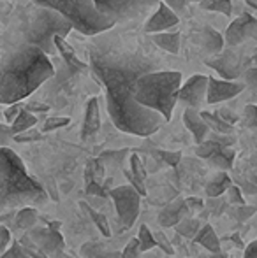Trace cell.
Wrapping results in <instances>:
<instances>
[{
    "label": "cell",
    "instance_id": "1",
    "mask_svg": "<svg viewBox=\"0 0 257 258\" xmlns=\"http://www.w3.org/2000/svg\"><path fill=\"white\" fill-rule=\"evenodd\" d=\"M90 69L106 92L108 114L113 125L125 134L148 137L166 121L157 111L136 100V81L143 74L157 71L159 63L141 48L97 42L88 48Z\"/></svg>",
    "mask_w": 257,
    "mask_h": 258
},
{
    "label": "cell",
    "instance_id": "2",
    "mask_svg": "<svg viewBox=\"0 0 257 258\" xmlns=\"http://www.w3.org/2000/svg\"><path fill=\"white\" fill-rule=\"evenodd\" d=\"M55 74V65L37 46H7L0 53V104L21 102Z\"/></svg>",
    "mask_w": 257,
    "mask_h": 258
},
{
    "label": "cell",
    "instance_id": "3",
    "mask_svg": "<svg viewBox=\"0 0 257 258\" xmlns=\"http://www.w3.org/2000/svg\"><path fill=\"white\" fill-rule=\"evenodd\" d=\"M48 194L27 172L23 160L11 148H0V213L25 206H44Z\"/></svg>",
    "mask_w": 257,
    "mask_h": 258
},
{
    "label": "cell",
    "instance_id": "4",
    "mask_svg": "<svg viewBox=\"0 0 257 258\" xmlns=\"http://www.w3.org/2000/svg\"><path fill=\"white\" fill-rule=\"evenodd\" d=\"M180 86H182V72L157 69L137 78L134 97L141 105L157 111L166 121H169L175 105L178 104Z\"/></svg>",
    "mask_w": 257,
    "mask_h": 258
},
{
    "label": "cell",
    "instance_id": "5",
    "mask_svg": "<svg viewBox=\"0 0 257 258\" xmlns=\"http://www.w3.org/2000/svg\"><path fill=\"white\" fill-rule=\"evenodd\" d=\"M72 30H74L72 23L59 11L52 9V7L35 6V9L30 13L27 25L21 30V39L18 44L37 46L48 56H53V54H57L55 35L67 37Z\"/></svg>",
    "mask_w": 257,
    "mask_h": 258
},
{
    "label": "cell",
    "instance_id": "6",
    "mask_svg": "<svg viewBox=\"0 0 257 258\" xmlns=\"http://www.w3.org/2000/svg\"><path fill=\"white\" fill-rule=\"evenodd\" d=\"M32 2L35 6L52 7L59 11L83 35L104 34L117 25L111 18L97 11L93 0H32Z\"/></svg>",
    "mask_w": 257,
    "mask_h": 258
},
{
    "label": "cell",
    "instance_id": "7",
    "mask_svg": "<svg viewBox=\"0 0 257 258\" xmlns=\"http://www.w3.org/2000/svg\"><path fill=\"white\" fill-rule=\"evenodd\" d=\"M204 63L213 69L222 79L236 81L250 67L252 56H245L243 51H236V46H229V49H222L220 53L206 58Z\"/></svg>",
    "mask_w": 257,
    "mask_h": 258
},
{
    "label": "cell",
    "instance_id": "8",
    "mask_svg": "<svg viewBox=\"0 0 257 258\" xmlns=\"http://www.w3.org/2000/svg\"><path fill=\"white\" fill-rule=\"evenodd\" d=\"M159 2L161 0H93L97 11L111 18L115 23L136 20L151 7H157Z\"/></svg>",
    "mask_w": 257,
    "mask_h": 258
},
{
    "label": "cell",
    "instance_id": "9",
    "mask_svg": "<svg viewBox=\"0 0 257 258\" xmlns=\"http://www.w3.org/2000/svg\"><path fill=\"white\" fill-rule=\"evenodd\" d=\"M110 197L113 199L122 225L124 227H132L136 223L137 216H139V209H141L139 191L132 184H124V186L113 188L110 191Z\"/></svg>",
    "mask_w": 257,
    "mask_h": 258
},
{
    "label": "cell",
    "instance_id": "10",
    "mask_svg": "<svg viewBox=\"0 0 257 258\" xmlns=\"http://www.w3.org/2000/svg\"><path fill=\"white\" fill-rule=\"evenodd\" d=\"M59 228H60L59 221H52V223H48V227L30 228V234L28 235L41 248V251L46 256H53V255H59L64 249V237L59 232Z\"/></svg>",
    "mask_w": 257,
    "mask_h": 258
},
{
    "label": "cell",
    "instance_id": "11",
    "mask_svg": "<svg viewBox=\"0 0 257 258\" xmlns=\"http://www.w3.org/2000/svg\"><path fill=\"white\" fill-rule=\"evenodd\" d=\"M206 92H208V76H202V74L190 76L180 86L178 102H182L185 107L201 109V105L206 102Z\"/></svg>",
    "mask_w": 257,
    "mask_h": 258
},
{
    "label": "cell",
    "instance_id": "12",
    "mask_svg": "<svg viewBox=\"0 0 257 258\" xmlns=\"http://www.w3.org/2000/svg\"><path fill=\"white\" fill-rule=\"evenodd\" d=\"M257 35V18L252 14L245 13L241 16H238L236 20L231 21V25L227 27L224 41L227 46H241L245 41L255 37Z\"/></svg>",
    "mask_w": 257,
    "mask_h": 258
},
{
    "label": "cell",
    "instance_id": "13",
    "mask_svg": "<svg viewBox=\"0 0 257 258\" xmlns=\"http://www.w3.org/2000/svg\"><path fill=\"white\" fill-rule=\"evenodd\" d=\"M245 90L243 83L229 81V79H217L208 78V92H206V102L208 104H220L226 100L234 99Z\"/></svg>",
    "mask_w": 257,
    "mask_h": 258
},
{
    "label": "cell",
    "instance_id": "14",
    "mask_svg": "<svg viewBox=\"0 0 257 258\" xmlns=\"http://www.w3.org/2000/svg\"><path fill=\"white\" fill-rule=\"evenodd\" d=\"M178 23H180L178 13H175L166 2H159L155 13L144 23V32L146 34H157V32L169 30V28L176 27Z\"/></svg>",
    "mask_w": 257,
    "mask_h": 258
},
{
    "label": "cell",
    "instance_id": "15",
    "mask_svg": "<svg viewBox=\"0 0 257 258\" xmlns=\"http://www.w3.org/2000/svg\"><path fill=\"white\" fill-rule=\"evenodd\" d=\"M100 128V109H99V99L92 97L86 102L85 109V118H83V126H81V139L86 141L90 137H93Z\"/></svg>",
    "mask_w": 257,
    "mask_h": 258
},
{
    "label": "cell",
    "instance_id": "16",
    "mask_svg": "<svg viewBox=\"0 0 257 258\" xmlns=\"http://www.w3.org/2000/svg\"><path fill=\"white\" fill-rule=\"evenodd\" d=\"M183 123H185V126L189 128V132L194 136V141L197 144L202 143V141L208 137L210 128H208V125H206L204 119H202L199 109L185 107V111H183Z\"/></svg>",
    "mask_w": 257,
    "mask_h": 258
},
{
    "label": "cell",
    "instance_id": "17",
    "mask_svg": "<svg viewBox=\"0 0 257 258\" xmlns=\"http://www.w3.org/2000/svg\"><path fill=\"white\" fill-rule=\"evenodd\" d=\"M55 48H57V53L62 56L64 63L69 65L71 69L79 71V72L88 69V65H86L83 60H79V56L76 54L74 49H72V46L65 41V37H62V35H55Z\"/></svg>",
    "mask_w": 257,
    "mask_h": 258
},
{
    "label": "cell",
    "instance_id": "18",
    "mask_svg": "<svg viewBox=\"0 0 257 258\" xmlns=\"http://www.w3.org/2000/svg\"><path fill=\"white\" fill-rule=\"evenodd\" d=\"M201 46L206 53L212 56V54H217L224 49L226 46V41H224V35L219 34L215 28L212 27H202L201 30Z\"/></svg>",
    "mask_w": 257,
    "mask_h": 258
},
{
    "label": "cell",
    "instance_id": "19",
    "mask_svg": "<svg viewBox=\"0 0 257 258\" xmlns=\"http://www.w3.org/2000/svg\"><path fill=\"white\" fill-rule=\"evenodd\" d=\"M153 35V42H155V46L157 48H161V49H164V51H168V53H173V54H176L180 51V39H182V34H180L178 30H175V32H157V34H151Z\"/></svg>",
    "mask_w": 257,
    "mask_h": 258
},
{
    "label": "cell",
    "instance_id": "20",
    "mask_svg": "<svg viewBox=\"0 0 257 258\" xmlns=\"http://www.w3.org/2000/svg\"><path fill=\"white\" fill-rule=\"evenodd\" d=\"M189 206H185V202H178V204L168 206L164 211L161 213L159 220H161L162 227H175L178 221H182L183 218H187V213H189Z\"/></svg>",
    "mask_w": 257,
    "mask_h": 258
},
{
    "label": "cell",
    "instance_id": "21",
    "mask_svg": "<svg viewBox=\"0 0 257 258\" xmlns=\"http://www.w3.org/2000/svg\"><path fill=\"white\" fill-rule=\"evenodd\" d=\"M192 239L197 244H201L202 248L208 249V251H212V253L220 251V239H219V235H217V232L213 230L212 225H204L202 228H199L197 234H195Z\"/></svg>",
    "mask_w": 257,
    "mask_h": 258
},
{
    "label": "cell",
    "instance_id": "22",
    "mask_svg": "<svg viewBox=\"0 0 257 258\" xmlns=\"http://www.w3.org/2000/svg\"><path fill=\"white\" fill-rule=\"evenodd\" d=\"M37 220H39V213H37V209L32 206L20 207L18 213L14 214V225H16V228H20V230H30V228H34Z\"/></svg>",
    "mask_w": 257,
    "mask_h": 258
},
{
    "label": "cell",
    "instance_id": "23",
    "mask_svg": "<svg viewBox=\"0 0 257 258\" xmlns=\"http://www.w3.org/2000/svg\"><path fill=\"white\" fill-rule=\"evenodd\" d=\"M83 258H122V253L110 249L108 246L97 244V242H88L81 248Z\"/></svg>",
    "mask_w": 257,
    "mask_h": 258
},
{
    "label": "cell",
    "instance_id": "24",
    "mask_svg": "<svg viewBox=\"0 0 257 258\" xmlns=\"http://www.w3.org/2000/svg\"><path fill=\"white\" fill-rule=\"evenodd\" d=\"M231 184L233 183H231V177L227 176V172L226 170H220V172L206 184V195H208V197H219V195H222Z\"/></svg>",
    "mask_w": 257,
    "mask_h": 258
},
{
    "label": "cell",
    "instance_id": "25",
    "mask_svg": "<svg viewBox=\"0 0 257 258\" xmlns=\"http://www.w3.org/2000/svg\"><path fill=\"white\" fill-rule=\"evenodd\" d=\"M35 123H37V118H35L30 111H27V109L23 107L20 111V114L13 119V123H11V128H13V134L16 136V134L25 132V130L35 126Z\"/></svg>",
    "mask_w": 257,
    "mask_h": 258
},
{
    "label": "cell",
    "instance_id": "26",
    "mask_svg": "<svg viewBox=\"0 0 257 258\" xmlns=\"http://www.w3.org/2000/svg\"><path fill=\"white\" fill-rule=\"evenodd\" d=\"M202 119L206 121L208 128L215 130L217 134H231L233 132V125H229L227 121H224L219 116V112H208V111H201Z\"/></svg>",
    "mask_w": 257,
    "mask_h": 258
},
{
    "label": "cell",
    "instance_id": "27",
    "mask_svg": "<svg viewBox=\"0 0 257 258\" xmlns=\"http://www.w3.org/2000/svg\"><path fill=\"white\" fill-rule=\"evenodd\" d=\"M79 206H81L83 211H85V213L88 214L90 220H92L93 223H95V227L100 230V234H102L104 237H110V235H111V228H110V223H108L106 216H104V214H100V213H97L95 209H92V207L86 204V202H81Z\"/></svg>",
    "mask_w": 257,
    "mask_h": 258
},
{
    "label": "cell",
    "instance_id": "28",
    "mask_svg": "<svg viewBox=\"0 0 257 258\" xmlns=\"http://www.w3.org/2000/svg\"><path fill=\"white\" fill-rule=\"evenodd\" d=\"M104 172H106V170H104V165L99 158L90 160L88 165H86V170H85L86 181H88V183H92V181H95V183H102Z\"/></svg>",
    "mask_w": 257,
    "mask_h": 258
},
{
    "label": "cell",
    "instance_id": "29",
    "mask_svg": "<svg viewBox=\"0 0 257 258\" xmlns=\"http://www.w3.org/2000/svg\"><path fill=\"white\" fill-rule=\"evenodd\" d=\"M243 85L245 88L248 90V93H250V100L252 102H257V65H250V67L247 69V71L243 72Z\"/></svg>",
    "mask_w": 257,
    "mask_h": 258
},
{
    "label": "cell",
    "instance_id": "30",
    "mask_svg": "<svg viewBox=\"0 0 257 258\" xmlns=\"http://www.w3.org/2000/svg\"><path fill=\"white\" fill-rule=\"evenodd\" d=\"M201 7L206 11H215V13H222L226 16H231L233 2L231 0H201Z\"/></svg>",
    "mask_w": 257,
    "mask_h": 258
},
{
    "label": "cell",
    "instance_id": "31",
    "mask_svg": "<svg viewBox=\"0 0 257 258\" xmlns=\"http://www.w3.org/2000/svg\"><path fill=\"white\" fill-rule=\"evenodd\" d=\"M233 158H234V153L233 151H229V150H226V148H220L219 151H217L215 155L212 156V163L215 167H219L220 170H227L231 165H233Z\"/></svg>",
    "mask_w": 257,
    "mask_h": 258
},
{
    "label": "cell",
    "instance_id": "32",
    "mask_svg": "<svg viewBox=\"0 0 257 258\" xmlns=\"http://www.w3.org/2000/svg\"><path fill=\"white\" fill-rule=\"evenodd\" d=\"M137 241H139V248L141 251H150L157 246L155 242V235L151 234V230L146 227V225H141L139 234H137Z\"/></svg>",
    "mask_w": 257,
    "mask_h": 258
},
{
    "label": "cell",
    "instance_id": "33",
    "mask_svg": "<svg viewBox=\"0 0 257 258\" xmlns=\"http://www.w3.org/2000/svg\"><path fill=\"white\" fill-rule=\"evenodd\" d=\"M175 227H176V232H178V234L185 235V237H194V235L197 234L201 225H199V221L194 220V218H183V220L178 221Z\"/></svg>",
    "mask_w": 257,
    "mask_h": 258
},
{
    "label": "cell",
    "instance_id": "34",
    "mask_svg": "<svg viewBox=\"0 0 257 258\" xmlns=\"http://www.w3.org/2000/svg\"><path fill=\"white\" fill-rule=\"evenodd\" d=\"M220 148H222V144L217 143V141L204 139L202 143L197 144V150H195V153H197V156H201V158H212V156L215 155Z\"/></svg>",
    "mask_w": 257,
    "mask_h": 258
},
{
    "label": "cell",
    "instance_id": "35",
    "mask_svg": "<svg viewBox=\"0 0 257 258\" xmlns=\"http://www.w3.org/2000/svg\"><path fill=\"white\" fill-rule=\"evenodd\" d=\"M20 244H21V248L25 249V253H27L30 258H49L41 251V248H39L34 241H32L30 235H23V237L20 239Z\"/></svg>",
    "mask_w": 257,
    "mask_h": 258
},
{
    "label": "cell",
    "instance_id": "36",
    "mask_svg": "<svg viewBox=\"0 0 257 258\" xmlns=\"http://www.w3.org/2000/svg\"><path fill=\"white\" fill-rule=\"evenodd\" d=\"M241 121L247 128H257V104H247L243 109Z\"/></svg>",
    "mask_w": 257,
    "mask_h": 258
},
{
    "label": "cell",
    "instance_id": "37",
    "mask_svg": "<svg viewBox=\"0 0 257 258\" xmlns=\"http://www.w3.org/2000/svg\"><path fill=\"white\" fill-rule=\"evenodd\" d=\"M0 258H30L25 253V249L21 248L20 241H13L9 246H7V249L4 253H0Z\"/></svg>",
    "mask_w": 257,
    "mask_h": 258
},
{
    "label": "cell",
    "instance_id": "38",
    "mask_svg": "<svg viewBox=\"0 0 257 258\" xmlns=\"http://www.w3.org/2000/svg\"><path fill=\"white\" fill-rule=\"evenodd\" d=\"M71 123V119L65 118V116H53V118H48L42 125V130L44 132H52V130L62 128V126H67Z\"/></svg>",
    "mask_w": 257,
    "mask_h": 258
},
{
    "label": "cell",
    "instance_id": "39",
    "mask_svg": "<svg viewBox=\"0 0 257 258\" xmlns=\"http://www.w3.org/2000/svg\"><path fill=\"white\" fill-rule=\"evenodd\" d=\"M157 158H161L164 163H168V165L171 167H176L180 163V160H182V153L180 151H166V150H161L155 153Z\"/></svg>",
    "mask_w": 257,
    "mask_h": 258
},
{
    "label": "cell",
    "instance_id": "40",
    "mask_svg": "<svg viewBox=\"0 0 257 258\" xmlns=\"http://www.w3.org/2000/svg\"><path fill=\"white\" fill-rule=\"evenodd\" d=\"M41 139H42V134L34 130V126L14 136V143H34V141H41Z\"/></svg>",
    "mask_w": 257,
    "mask_h": 258
},
{
    "label": "cell",
    "instance_id": "41",
    "mask_svg": "<svg viewBox=\"0 0 257 258\" xmlns=\"http://www.w3.org/2000/svg\"><path fill=\"white\" fill-rule=\"evenodd\" d=\"M130 174L136 177H139V179H146V170H144L143 163H141L139 156L137 155H132L130 156Z\"/></svg>",
    "mask_w": 257,
    "mask_h": 258
},
{
    "label": "cell",
    "instance_id": "42",
    "mask_svg": "<svg viewBox=\"0 0 257 258\" xmlns=\"http://www.w3.org/2000/svg\"><path fill=\"white\" fill-rule=\"evenodd\" d=\"M226 194H227V201H229L231 206H243L245 204V199L238 186H233V184H231V186L226 190Z\"/></svg>",
    "mask_w": 257,
    "mask_h": 258
},
{
    "label": "cell",
    "instance_id": "43",
    "mask_svg": "<svg viewBox=\"0 0 257 258\" xmlns=\"http://www.w3.org/2000/svg\"><path fill=\"white\" fill-rule=\"evenodd\" d=\"M139 255H141V248H139V241L136 237L127 242V246L122 251V258H139Z\"/></svg>",
    "mask_w": 257,
    "mask_h": 258
},
{
    "label": "cell",
    "instance_id": "44",
    "mask_svg": "<svg viewBox=\"0 0 257 258\" xmlns=\"http://www.w3.org/2000/svg\"><path fill=\"white\" fill-rule=\"evenodd\" d=\"M14 141V134L11 125L0 123V148H9V144Z\"/></svg>",
    "mask_w": 257,
    "mask_h": 258
},
{
    "label": "cell",
    "instance_id": "45",
    "mask_svg": "<svg viewBox=\"0 0 257 258\" xmlns=\"http://www.w3.org/2000/svg\"><path fill=\"white\" fill-rule=\"evenodd\" d=\"M257 213V207H250V206H238L236 209L233 211V216L236 218V220L243 221V220H248L250 216H254Z\"/></svg>",
    "mask_w": 257,
    "mask_h": 258
},
{
    "label": "cell",
    "instance_id": "46",
    "mask_svg": "<svg viewBox=\"0 0 257 258\" xmlns=\"http://www.w3.org/2000/svg\"><path fill=\"white\" fill-rule=\"evenodd\" d=\"M21 109H23V105H21L20 102L9 104V107H7V109H6V112H4V116H6V121H7V123H13V119L16 118L18 114H20Z\"/></svg>",
    "mask_w": 257,
    "mask_h": 258
},
{
    "label": "cell",
    "instance_id": "47",
    "mask_svg": "<svg viewBox=\"0 0 257 258\" xmlns=\"http://www.w3.org/2000/svg\"><path fill=\"white\" fill-rule=\"evenodd\" d=\"M127 155V150H120V151H106V153L100 155V162H108V160H118V162H122L124 160V156Z\"/></svg>",
    "mask_w": 257,
    "mask_h": 258
},
{
    "label": "cell",
    "instance_id": "48",
    "mask_svg": "<svg viewBox=\"0 0 257 258\" xmlns=\"http://www.w3.org/2000/svg\"><path fill=\"white\" fill-rule=\"evenodd\" d=\"M86 194L97 195V197H104V195H106V190L102 188V183H95V181H92V183L86 184Z\"/></svg>",
    "mask_w": 257,
    "mask_h": 258
},
{
    "label": "cell",
    "instance_id": "49",
    "mask_svg": "<svg viewBox=\"0 0 257 258\" xmlns=\"http://www.w3.org/2000/svg\"><path fill=\"white\" fill-rule=\"evenodd\" d=\"M219 116L224 119V121L229 123V125H234L236 121H240V116H238L234 111H231V109H222V111H219Z\"/></svg>",
    "mask_w": 257,
    "mask_h": 258
},
{
    "label": "cell",
    "instance_id": "50",
    "mask_svg": "<svg viewBox=\"0 0 257 258\" xmlns=\"http://www.w3.org/2000/svg\"><path fill=\"white\" fill-rule=\"evenodd\" d=\"M11 244V234L6 227L0 225V253H4L7 249V246Z\"/></svg>",
    "mask_w": 257,
    "mask_h": 258
},
{
    "label": "cell",
    "instance_id": "51",
    "mask_svg": "<svg viewBox=\"0 0 257 258\" xmlns=\"http://www.w3.org/2000/svg\"><path fill=\"white\" fill-rule=\"evenodd\" d=\"M125 174H127V177H129L130 184H132V186L136 188V190L139 191L141 195H144V194H146V188H144V184H143V179H139V177L132 176V174H130V172H125Z\"/></svg>",
    "mask_w": 257,
    "mask_h": 258
},
{
    "label": "cell",
    "instance_id": "52",
    "mask_svg": "<svg viewBox=\"0 0 257 258\" xmlns=\"http://www.w3.org/2000/svg\"><path fill=\"white\" fill-rule=\"evenodd\" d=\"M164 2L168 4L175 13H182V11L185 9V6H187L189 0H164Z\"/></svg>",
    "mask_w": 257,
    "mask_h": 258
},
{
    "label": "cell",
    "instance_id": "53",
    "mask_svg": "<svg viewBox=\"0 0 257 258\" xmlns=\"http://www.w3.org/2000/svg\"><path fill=\"white\" fill-rule=\"evenodd\" d=\"M25 109H27V111H34V112H46L49 109V105L41 104V102H32V104L25 105Z\"/></svg>",
    "mask_w": 257,
    "mask_h": 258
},
{
    "label": "cell",
    "instance_id": "54",
    "mask_svg": "<svg viewBox=\"0 0 257 258\" xmlns=\"http://www.w3.org/2000/svg\"><path fill=\"white\" fill-rule=\"evenodd\" d=\"M155 242H157L159 246H161L162 249H164L168 255H173V249H171V244H169L168 241H166V237H164V234H159V237L155 239Z\"/></svg>",
    "mask_w": 257,
    "mask_h": 258
},
{
    "label": "cell",
    "instance_id": "55",
    "mask_svg": "<svg viewBox=\"0 0 257 258\" xmlns=\"http://www.w3.org/2000/svg\"><path fill=\"white\" fill-rule=\"evenodd\" d=\"M243 258H257V239H255V241H252L250 244L245 248Z\"/></svg>",
    "mask_w": 257,
    "mask_h": 258
},
{
    "label": "cell",
    "instance_id": "56",
    "mask_svg": "<svg viewBox=\"0 0 257 258\" xmlns=\"http://www.w3.org/2000/svg\"><path fill=\"white\" fill-rule=\"evenodd\" d=\"M185 204L189 206V209H190V211H199V209H202V201H201V199L190 197V199H187V201H185Z\"/></svg>",
    "mask_w": 257,
    "mask_h": 258
},
{
    "label": "cell",
    "instance_id": "57",
    "mask_svg": "<svg viewBox=\"0 0 257 258\" xmlns=\"http://www.w3.org/2000/svg\"><path fill=\"white\" fill-rule=\"evenodd\" d=\"M210 258H227V255H226V253H222V251H217V253H213Z\"/></svg>",
    "mask_w": 257,
    "mask_h": 258
},
{
    "label": "cell",
    "instance_id": "58",
    "mask_svg": "<svg viewBox=\"0 0 257 258\" xmlns=\"http://www.w3.org/2000/svg\"><path fill=\"white\" fill-rule=\"evenodd\" d=\"M245 2H247L248 6L252 7V9H255V11H257V0H245Z\"/></svg>",
    "mask_w": 257,
    "mask_h": 258
},
{
    "label": "cell",
    "instance_id": "59",
    "mask_svg": "<svg viewBox=\"0 0 257 258\" xmlns=\"http://www.w3.org/2000/svg\"><path fill=\"white\" fill-rule=\"evenodd\" d=\"M252 61H254V63L257 65V49H255L254 53H252Z\"/></svg>",
    "mask_w": 257,
    "mask_h": 258
},
{
    "label": "cell",
    "instance_id": "60",
    "mask_svg": "<svg viewBox=\"0 0 257 258\" xmlns=\"http://www.w3.org/2000/svg\"><path fill=\"white\" fill-rule=\"evenodd\" d=\"M189 2H201V0H189Z\"/></svg>",
    "mask_w": 257,
    "mask_h": 258
}]
</instances>
